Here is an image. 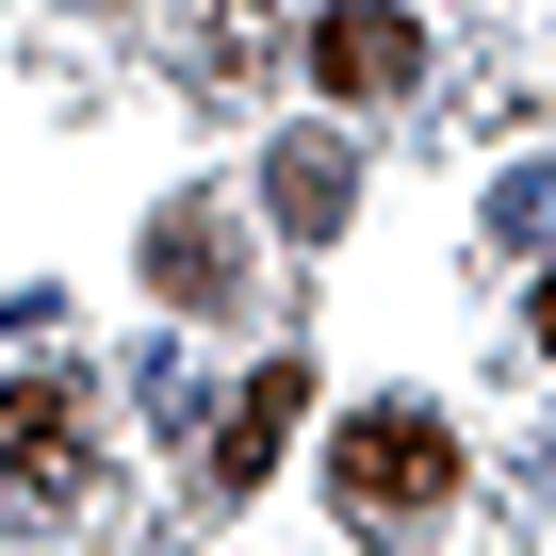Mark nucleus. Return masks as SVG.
Segmentation results:
<instances>
[{"label": "nucleus", "mask_w": 556, "mask_h": 556, "mask_svg": "<svg viewBox=\"0 0 556 556\" xmlns=\"http://www.w3.org/2000/svg\"><path fill=\"white\" fill-rule=\"evenodd\" d=\"M328 507H344L377 556H393V540H426V523L458 507V426H442V409H409V393H393V409H361V426L328 442Z\"/></svg>", "instance_id": "nucleus-1"}, {"label": "nucleus", "mask_w": 556, "mask_h": 556, "mask_svg": "<svg viewBox=\"0 0 556 556\" xmlns=\"http://www.w3.org/2000/svg\"><path fill=\"white\" fill-rule=\"evenodd\" d=\"M99 475V393L83 377H17L0 393V523H66Z\"/></svg>", "instance_id": "nucleus-2"}, {"label": "nucleus", "mask_w": 556, "mask_h": 556, "mask_svg": "<svg viewBox=\"0 0 556 556\" xmlns=\"http://www.w3.org/2000/svg\"><path fill=\"white\" fill-rule=\"evenodd\" d=\"M312 83H328L344 115L409 99V83H426V34H409V0H328V17H312Z\"/></svg>", "instance_id": "nucleus-3"}, {"label": "nucleus", "mask_w": 556, "mask_h": 556, "mask_svg": "<svg viewBox=\"0 0 556 556\" xmlns=\"http://www.w3.org/2000/svg\"><path fill=\"white\" fill-rule=\"evenodd\" d=\"M295 409H312V361H262V377H229V409H213V491H262L278 475V442H295Z\"/></svg>", "instance_id": "nucleus-4"}, {"label": "nucleus", "mask_w": 556, "mask_h": 556, "mask_svg": "<svg viewBox=\"0 0 556 556\" xmlns=\"http://www.w3.org/2000/svg\"><path fill=\"white\" fill-rule=\"evenodd\" d=\"M148 295H164V312H229V295H245L213 197H164V213H148Z\"/></svg>", "instance_id": "nucleus-5"}, {"label": "nucleus", "mask_w": 556, "mask_h": 556, "mask_svg": "<svg viewBox=\"0 0 556 556\" xmlns=\"http://www.w3.org/2000/svg\"><path fill=\"white\" fill-rule=\"evenodd\" d=\"M164 50H180V83H197V99H262L278 17H262V0H164Z\"/></svg>", "instance_id": "nucleus-6"}, {"label": "nucleus", "mask_w": 556, "mask_h": 556, "mask_svg": "<svg viewBox=\"0 0 556 556\" xmlns=\"http://www.w3.org/2000/svg\"><path fill=\"white\" fill-rule=\"evenodd\" d=\"M262 213L295 229V245H328V229L361 213V148H344V131H295V148L262 164Z\"/></svg>", "instance_id": "nucleus-7"}, {"label": "nucleus", "mask_w": 556, "mask_h": 556, "mask_svg": "<svg viewBox=\"0 0 556 556\" xmlns=\"http://www.w3.org/2000/svg\"><path fill=\"white\" fill-rule=\"evenodd\" d=\"M491 229H507V245H556V164H507V197H491Z\"/></svg>", "instance_id": "nucleus-8"}, {"label": "nucleus", "mask_w": 556, "mask_h": 556, "mask_svg": "<svg viewBox=\"0 0 556 556\" xmlns=\"http://www.w3.org/2000/svg\"><path fill=\"white\" fill-rule=\"evenodd\" d=\"M540 361H556V278H540Z\"/></svg>", "instance_id": "nucleus-9"}]
</instances>
